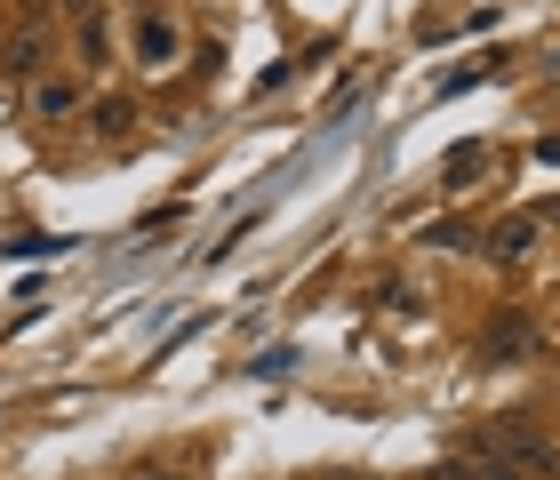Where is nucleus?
<instances>
[{
    "label": "nucleus",
    "instance_id": "1",
    "mask_svg": "<svg viewBox=\"0 0 560 480\" xmlns=\"http://www.w3.org/2000/svg\"><path fill=\"white\" fill-rule=\"evenodd\" d=\"M129 57H137L144 72H168L176 57H185V33H176L161 9H137V24H129Z\"/></svg>",
    "mask_w": 560,
    "mask_h": 480
},
{
    "label": "nucleus",
    "instance_id": "2",
    "mask_svg": "<svg viewBox=\"0 0 560 480\" xmlns=\"http://www.w3.org/2000/svg\"><path fill=\"white\" fill-rule=\"evenodd\" d=\"M0 65H9L16 81L48 72V24H16V33H0Z\"/></svg>",
    "mask_w": 560,
    "mask_h": 480
},
{
    "label": "nucleus",
    "instance_id": "3",
    "mask_svg": "<svg viewBox=\"0 0 560 480\" xmlns=\"http://www.w3.org/2000/svg\"><path fill=\"white\" fill-rule=\"evenodd\" d=\"M528 352H537V328H528L521 313L513 320H497L489 337H480V368H504V361H528Z\"/></svg>",
    "mask_w": 560,
    "mask_h": 480
},
{
    "label": "nucleus",
    "instance_id": "4",
    "mask_svg": "<svg viewBox=\"0 0 560 480\" xmlns=\"http://www.w3.org/2000/svg\"><path fill=\"white\" fill-rule=\"evenodd\" d=\"M33 113H40V120L81 113V81H72V72H40V81H33Z\"/></svg>",
    "mask_w": 560,
    "mask_h": 480
},
{
    "label": "nucleus",
    "instance_id": "5",
    "mask_svg": "<svg viewBox=\"0 0 560 480\" xmlns=\"http://www.w3.org/2000/svg\"><path fill=\"white\" fill-rule=\"evenodd\" d=\"M528 248H537V216H513V224H497V233H489V257L497 265H521Z\"/></svg>",
    "mask_w": 560,
    "mask_h": 480
},
{
    "label": "nucleus",
    "instance_id": "6",
    "mask_svg": "<svg viewBox=\"0 0 560 480\" xmlns=\"http://www.w3.org/2000/svg\"><path fill=\"white\" fill-rule=\"evenodd\" d=\"M432 480H521L513 465H497V457H472V448H456V457L432 472Z\"/></svg>",
    "mask_w": 560,
    "mask_h": 480
},
{
    "label": "nucleus",
    "instance_id": "7",
    "mask_svg": "<svg viewBox=\"0 0 560 480\" xmlns=\"http://www.w3.org/2000/svg\"><path fill=\"white\" fill-rule=\"evenodd\" d=\"M89 120H96V137H113V144L137 137V105H129V96H105V105H89Z\"/></svg>",
    "mask_w": 560,
    "mask_h": 480
},
{
    "label": "nucleus",
    "instance_id": "8",
    "mask_svg": "<svg viewBox=\"0 0 560 480\" xmlns=\"http://www.w3.org/2000/svg\"><path fill=\"white\" fill-rule=\"evenodd\" d=\"M81 65H105L113 57V33H105V16H81V48H72Z\"/></svg>",
    "mask_w": 560,
    "mask_h": 480
},
{
    "label": "nucleus",
    "instance_id": "9",
    "mask_svg": "<svg viewBox=\"0 0 560 480\" xmlns=\"http://www.w3.org/2000/svg\"><path fill=\"white\" fill-rule=\"evenodd\" d=\"M472 168H480V144H465V153H448V176H441V185H472Z\"/></svg>",
    "mask_w": 560,
    "mask_h": 480
},
{
    "label": "nucleus",
    "instance_id": "10",
    "mask_svg": "<svg viewBox=\"0 0 560 480\" xmlns=\"http://www.w3.org/2000/svg\"><path fill=\"white\" fill-rule=\"evenodd\" d=\"M57 9H65V16H96V0H57Z\"/></svg>",
    "mask_w": 560,
    "mask_h": 480
},
{
    "label": "nucleus",
    "instance_id": "11",
    "mask_svg": "<svg viewBox=\"0 0 560 480\" xmlns=\"http://www.w3.org/2000/svg\"><path fill=\"white\" fill-rule=\"evenodd\" d=\"M137 480H192V472H137Z\"/></svg>",
    "mask_w": 560,
    "mask_h": 480
},
{
    "label": "nucleus",
    "instance_id": "12",
    "mask_svg": "<svg viewBox=\"0 0 560 480\" xmlns=\"http://www.w3.org/2000/svg\"><path fill=\"white\" fill-rule=\"evenodd\" d=\"M0 33H9V24H0Z\"/></svg>",
    "mask_w": 560,
    "mask_h": 480
}]
</instances>
